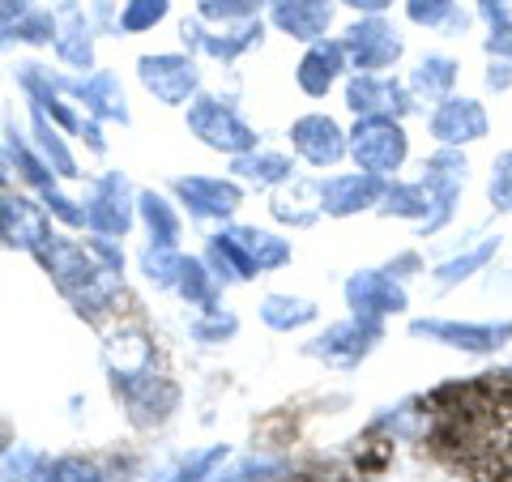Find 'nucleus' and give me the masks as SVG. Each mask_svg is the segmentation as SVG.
<instances>
[{"instance_id":"f257e3e1","label":"nucleus","mask_w":512,"mask_h":482,"mask_svg":"<svg viewBox=\"0 0 512 482\" xmlns=\"http://www.w3.org/2000/svg\"><path fill=\"white\" fill-rule=\"evenodd\" d=\"M39 265L47 269V278L60 286V295L69 299L82 316H103V312L116 308L120 273L103 269L86 244H77V239H69V235H52L47 248L39 252Z\"/></svg>"},{"instance_id":"f03ea898","label":"nucleus","mask_w":512,"mask_h":482,"mask_svg":"<svg viewBox=\"0 0 512 482\" xmlns=\"http://www.w3.org/2000/svg\"><path fill=\"white\" fill-rule=\"evenodd\" d=\"M346 154L355 158L359 171H372L380 180H389V175L402 171L406 158H410L406 124L393 120V116H363L346 133Z\"/></svg>"},{"instance_id":"7ed1b4c3","label":"nucleus","mask_w":512,"mask_h":482,"mask_svg":"<svg viewBox=\"0 0 512 482\" xmlns=\"http://www.w3.org/2000/svg\"><path fill=\"white\" fill-rule=\"evenodd\" d=\"M184 120H188V133L210 146L214 154H227L239 158L256 150V128L239 116V111L227 99H214V94H197L188 107H184Z\"/></svg>"},{"instance_id":"20e7f679","label":"nucleus","mask_w":512,"mask_h":482,"mask_svg":"<svg viewBox=\"0 0 512 482\" xmlns=\"http://www.w3.org/2000/svg\"><path fill=\"white\" fill-rule=\"evenodd\" d=\"M103 363H107V376H111V389L120 397L137 393L141 384H150L154 372V342L141 325H116L103 337Z\"/></svg>"},{"instance_id":"39448f33","label":"nucleus","mask_w":512,"mask_h":482,"mask_svg":"<svg viewBox=\"0 0 512 482\" xmlns=\"http://www.w3.org/2000/svg\"><path fill=\"white\" fill-rule=\"evenodd\" d=\"M466 180H470V163H466V154L461 150L440 146L423 163V180L419 184L427 188V197H431V222L423 227V235H440L448 222H453L457 201H461V192H466Z\"/></svg>"},{"instance_id":"423d86ee","label":"nucleus","mask_w":512,"mask_h":482,"mask_svg":"<svg viewBox=\"0 0 512 482\" xmlns=\"http://www.w3.org/2000/svg\"><path fill=\"white\" fill-rule=\"evenodd\" d=\"M414 337H427V342H440L448 350H461V355H495L512 342V320H414L410 325Z\"/></svg>"},{"instance_id":"0eeeda50","label":"nucleus","mask_w":512,"mask_h":482,"mask_svg":"<svg viewBox=\"0 0 512 482\" xmlns=\"http://www.w3.org/2000/svg\"><path fill=\"white\" fill-rule=\"evenodd\" d=\"M137 77L146 94L163 107H188L201 94V64L184 52H154L137 60Z\"/></svg>"},{"instance_id":"6e6552de","label":"nucleus","mask_w":512,"mask_h":482,"mask_svg":"<svg viewBox=\"0 0 512 482\" xmlns=\"http://www.w3.org/2000/svg\"><path fill=\"white\" fill-rule=\"evenodd\" d=\"M342 52H346L355 73H384L406 56V39L397 35L393 22H384L380 13H372V18H359V22L346 26Z\"/></svg>"},{"instance_id":"1a4fd4ad","label":"nucleus","mask_w":512,"mask_h":482,"mask_svg":"<svg viewBox=\"0 0 512 482\" xmlns=\"http://www.w3.org/2000/svg\"><path fill=\"white\" fill-rule=\"evenodd\" d=\"M82 205H86V227L94 235L124 239L128 231H133V222H137V192L120 171H103L99 180L90 184Z\"/></svg>"},{"instance_id":"9d476101","label":"nucleus","mask_w":512,"mask_h":482,"mask_svg":"<svg viewBox=\"0 0 512 482\" xmlns=\"http://www.w3.org/2000/svg\"><path fill=\"white\" fill-rule=\"evenodd\" d=\"M380 342H384V320L346 316L338 325H329L316 342H308V355L329 367H359Z\"/></svg>"},{"instance_id":"9b49d317","label":"nucleus","mask_w":512,"mask_h":482,"mask_svg":"<svg viewBox=\"0 0 512 482\" xmlns=\"http://www.w3.org/2000/svg\"><path fill=\"white\" fill-rule=\"evenodd\" d=\"M171 192L175 205L188 210V218L197 222H231L235 210L244 205V188H239V180H227V175H180Z\"/></svg>"},{"instance_id":"f8f14e48","label":"nucleus","mask_w":512,"mask_h":482,"mask_svg":"<svg viewBox=\"0 0 512 482\" xmlns=\"http://www.w3.org/2000/svg\"><path fill=\"white\" fill-rule=\"evenodd\" d=\"M52 235V214L43 210V201L26 197V192H0V244L39 256Z\"/></svg>"},{"instance_id":"ddd939ff","label":"nucleus","mask_w":512,"mask_h":482,"mask_svg":"<svg viewBox=\"0 0 512 482\" xmlns=\"http://www.w3.org/2000/svg\"><path fill=\"white\" fill-rule=\"evenodd\" d=\"M346 308L350 316H372V320H384V316H397L410 308V295H406V282L393 278L389 269H359L350 273L346 286Z\"/></svg>"},{"instance_id":"4468645a","label":"nucleus","mask_w":512,"mask_h":482,"mask_svg":"<svg viewBox=\"0 0 512 482\" xmlns=\"http://www.w3.org/2000/svg\"><path fill=\"white\" fill-rule=\"evenodd\" d=\"M431 137H436V146H448V150H461V146H474V141H483L491 133V116L487 107L478 99H466V94H448L431 107Z\"/></svg>"},{"instance_id":"2eb2a0df","label":"nucleus","mask_w":512,"mask_h":482,"mask_svg":"<svg viewBox=\"0 0 512 482\" xmlns=\"http://www.w3.org/2000/svg\"><path fill=\"white\" fill-rule=\"evenodd\" d=\"M346 107L355 116H393L402 120L414 107V94L406 82H397L389 73H350L346 77Z\"/></svg>"},{"instance_id":"dca6fc26","label":"nucleus","mask_w":512,"mask_h":482,"mask_svg":"<svg viewBox=\"0 0 512 482\" xmlns=\"http://www.w3.org/2000/svg\"><path fill=\"white\" fill-rule=\"evenodd\" d=\"M384 184H389V180H380V175H372V171L329 175V180H320V214L355 218V214L376 210L380 197H384Z\"/></svg>"},{"instance_id":"f3484780","label":"nucleus","mask_w":512,"mask_h":482,"mask_svg":"<svg viewBox=\"0 0 512 482\" xmlns=\"http://www.w3.org/2000/svg\"><path fill=\"white\" fill-rule=\"evenodd\" d=\"M291 150L303 158L308 167H338L346 158V128L325 116V111H308L291 124Z\"/></svg>"},{"instance_id":"a211bd4d","label":"nucleus","mask_w":512,"mask_h":482,"mask_svg":"<svg viewBox=\"0 0 512 482\" xmlns=\"http://www.w3.org/2000/svg\"><path fill=\"white\" fill-rule=\"evenodd\" d=\"M180 39L184 47H192L197 56H210V60H222L231 64L244 52H252L261 43V22L248 18V22H235V26H218V30H205L201 22H184L180 26Z\"/></svg>"},{"instance_id":"6ab92c4d","label":"nucleus","mask_w":512,"mask_h":482,"mask_svg":"<svg viewBox=\"0 0 512 482\" xmlns=\"http://www.w3.org/2000/svg\"><path fill=\"white\" fill-rule=\"evenodd\" d=\"M69 90V99L86 111L94 120H116V124H128V99H124V86L120 77L111 69H94L86 77H77V82H64Z\"/></svg>"},{"instance_id":"aec40b11","label":"nucleus","mask_w":512,"mask_h":482,"mask_svg":"<svg viewBox=\"0 0 512 482\" xmlns=\"http://www.w3.org/2000/svg\"><path fill=\"white\" fill-rule=\"evenodd\" d=\"M52 47L64 69H77V73H90L94 69V26L82 13L77 0H60L56 5V35Z\"/></svg>"},{"instance_id":"412c9836","label":"nucleus","mask_w":512,"mask_h":482,"mask_svg":"<svg viewBox=\"0 0 512 482\" xmlns=\"http://www.w3.org/2000/svg\"><path fill=\"white\" fill-rule=\"evenodd\" d=\"M346 73H350V60L342 52V39L308 43V52H303V60L295 64V82H299V90L308 94V99H325V94L338 86Z\"/></svg>"},{"instance_id":"4be33fe9","label":"nucleus","mask_w":512,"mask_h":482,"mask_svg":"<svg viewBox=\"0 0 512 482\" xmlns=\"http://www.w3.org/2000/svg\"><path fill=\"white\" fill-rule=\"evenodd\" d=\"M333 5L338 0H265L269 22L299 43L325 39V30L333 26Z\"/></svg>"},{"instance_id":"5701e85b","label":"nucleus","mask_w":512,"mask_h":482,"mask_svg":"<svg viewBox=\"0 0 512 482\" xmlns=\"http://www.w3.org/2000/svg\"><path fill=\"white\" fill-rule=\"evenodd\" d=\"M269 214H274L282 227L303 231V227H316L320 222V184L312 180H286L282 188H274V201H269Z\"/></svg>"},{"instance_id":"b1692460","label":"nucleus","mask_w":512,"mask_h":482,"mask_svg":"<svg viewBox=\"0 0 512 482\" xmlns=\"http://www.w3.org/2000/svg\"><path fill=\"white\" fill-rule=\"evenodd\" d=\"M231 180L239 184H252V188H282L286 180H295V158L291 154H282V150H248V154H239L231 158Z\"/></svg>"},{"instance_id":"393cba45","label":"nucleus","mask_w":512,"mask_h":482,"mask_svg":"<svg viewBox=\"0 0 512 482\" xmlns=\"http://www.w3.org/2000/svg\"><path fill=\"white\" fill-rule=\"evenodd\" d=\"M201 261L210 265V273L218 278V286H239V282H252V278H256L252 256H248L244 244L235 239V231H218V235L205 239Z\"/></svg>"},{"instance_id":"a878e982","label":"nucleus","mask_w":512,"mask_h":482,"mask_svg":"<svg viewBox=\"0 0 512 482\" xmlns=\"http://www.w3.org/2000/svg\"><path fill=\"white\" fill-rule=\"evenodd\" d=\"M457 69H461V64L453 56H444V52L423 56L419 69H410V77H406L414 103H440V99H448L453 86H457Z\"/></svg>"},{"instance_id":"bb28decb","label":"nucleus","mask_w":512,"mask_h":482,"mask_svg":"<svg viewBox=\"0 0 512 482\" xmlns=\"http://www.w3.org/2000/svg\"><path fill=\"white\" fill-rule=\"evenodd\" d=\"M69 133H60V128L47 120V116H39V111H30V146L39 150V158L47 167L56 171V180H77V158H73V150H69V141H64Z\"/></svg>"},{"instance_id":"cd10ccee","label":"nucleus","mask_w":512,"mask_h":482,"mask_svg":"<svg viewBox=\"0 0 512 482\" xmlns=\"http://www.w3.org/2000/svg\"><path fill=\"white\" fill-rule=\"evenodd\" d=\"M137 218H141V227H146L150 244H167V248L180 244L184 222H180V210H175V201H167L163 192H154V188L137 192Z\"/></svg>"},{"instance_id":"c85d7f7f","label":"nucleus","mask_w":512,"mask_h":482,"mask_svg":"<svg viewBox=\"0 0 512 482\" xmlns=\"http://www.w3.org/2000/svg\"><path fill=\"white\" fill-rule=\"evenodd\" d=\"M495 252H500V239L491 235V239H483V244H474V248L448 256V261H440L436 269H431V282H436V291H453V286L470 282L474 273H483V269L495 261Z\"/></svg>"},{"instance_id":"c756f323","label":"nucleus","mask_w":512,"mask_h":482,"mask_svg":"<svg viewBox=\"0 0 512 482\" xmlns=\"http://www.w3.org/2000/svg\"><path fill=\"white\" fill-rule=\"evenodd\" d=\"M261 320L274 333H299L320 320V308L303 295H265L261 299Z\"/></svg>"},{"instance_id":"7c9ffc66","label":"nucleus","mask_w":512,"mask_h":482,"mask_svg":"<svg viewBox=\"0 0 512 482\" xmlns=\"http://www.w3.org/2000/svg\"><path fill=\"white\" fill-rule=\"evenodd\" d=\"M231 231H235L239 244H244V252L252 256L256 273H274V269L291 265V256H295L291 239H282L274 231H261V227H231Z\"/></svg>"},{"instance_id":"2f4dec72","label":"nucleus","mask_w":512,"mask_h":482,"mask_svg":"<svg viewBox=\"0 0 512 482\" xmlns=\"http://www.w3.org/2000/svg\"><path fill=\"white\" fill-rule=\"evenodd\" d=\"M376 210L384 218H402V222H414V227H427L431 222V197H427V188L423 184H384V197Z\"/></svg>"},{"instance_id":"473e14b6","label":"nucleus","mask_w":512,"mask_h":482,"mask_svg":"<svg viewBox=\"0 0 512 482\" xmlns=\"http://www.w3.org/2000/svg\"><path fill=\"white\" fill-rule=\"evenodd\" d=\"M5 137H9V141H5V150H9V158H13V171H18L30 188L43 192V188L60 184V180H56V171L47 167L43 158H39V150L26 141V133H18V120H5Z\"/></svg>"},{"instance_id":"72a5a7b5","label":"nucleus","mask_w":512,"mask_h":482,"mask_svg":"<svg viewBox=\"0 0 512 482\" xmlns=\"http://www.w3.org/2000/svg\"><path fill=\"white\" fill-rule=\"evenodd\" d=\"M175 295H180L188 308H218V278L210 273V265L201 256H184L180 261V278H175Z\"/></svg>"},{"instance_id":"f704fd0d","label":"nucleus","mask_w":512,"mask_h":482,"mask_svg":"<svg viewBox=\"0 0 512 482\" xmlns=\"http://www.w3.org/2000/svg\"><path fill=\"white\" fill-rule=\"evenodd\" d=\"M180 261L184 252L180 248H167V244H146L137 256L141 273H146V282L154 291H175V278H180Z\"/></svg>"},{"instance_id":"c9c22d12","label":"nucleus","mask_w":512,"mask_h":482,"mask_svg":"<svg viewBox=\"0 0 512 482\" xmlns=\"http://www.w3.org/2000/svg\"><path fill=\"white\" fill-rule=\"evenodd\" d=\"M30 482H107V474L99 461H86V457H52V461L43 457Z\"/></svg>"},{"instance_id":"e433bc0d","label":"nucleus","mask_w":512,"mask_h":482,"mask_svg":"<svg viewBox=\"0 0 512 482\" xmlns=\"http://www.w3.org/2000/svg\"><path fill=\"white\" fill-rule=\"evenodd\" d=\"M222 461H227V444L197 448V453H188L184 461H175L171 470H167L163 478H158V482H210Z\"/></svg>"},{"instance_id":"4c0bfd02","label":"nucleus","mask_w":512,"mask_h":482,"mask_svg":"<svg viewBox=\"0 0 512 482\" xmlns=\"http://www.w3.org/2000/svg\"><path fill=\"white\" fill-rule=\"evenodd\" d=\"M167 13H171V0H124L116 30H124V35H146V30L167 22Z\"/></svg>"},{"instance_id":"58836bf2","label":"nucleus","mask_w":512,"mask_h":482,"mask_svg":"<svg viewBox=\"0 0 512 482\" xmlns=\"http://www.w3.org/2000/svg\"><path fill=\"white\" fill-rule=\"evenodd\" d=\"M265 0H197V18L210 26H235L261 13Z\"/></svg>"},{"instance_id":"ea45409f","label":"nucleus","mask_w":512,"mask_h":482,"mask_svg":"<svg viewBox=\"0 0 512 482\" xmlns=\"http://www.w3.org/2000/svg\"><path fill=\"white\" fill-rule=\"evenodd\" d=\"M239 333V320L231 312H222V308H205L197 320H192V337L205 346H218V342H231V337Z\"/></svg>"},{"instance_id":"a19ab883","label":"nucleus","mask_w":512,"mask_h":482,"mask_svg":"<svg viewBox=\"0 0 512 482\" xmlns=\"http://www.w3.org/2000/svg\"><path fill=\"white\" fill-rule=\"evenodd\" d=\"M487 201H491V210L512 214V150H504V154H500V158H495V163H491Z\"/></svg>"},{"instance_id":"79ce46f5","label":"nucleus","mask_w":512,"mask_h":482,"mask_svg":"<svg viewBox=\"0 0 512 482\" xmlns=\"http://www.w3.org/2000/svg\"><path fill=\"white\" fill-rule=\"evenodd\" d=\"M39 201H43V210H47V214L64 222V227H86V205H82V201H73L60 184L43 188V192H39Z\"/></svg>"},{"instance_id":"37998d69","label":"nucleus","mask_w":512,"mask_h":482,"mask_svg":"<svg viewBox=\"0 0 512 482\" xmlns=\"http://www.w3.org/2000/svg\"><path fill=\"white\" fill-rule=\"evenodd\" d=\"M453 13H457V0H406V18L427 30H444Z\"/></svg>"},{"instance_id":"c03bdc74","label":"nucleus","mask_w":512,"mask_h":482,"mask_svg":"<svg viewBox=\"0 0 512 482\" xmlns=\"http://www.w3.org/2000/svg\"><path fill=\"white\" fill-rule=\"evenodd\" d=\"M39 461L43 457L30 453V448H5V457H0V482H30Z\"/></svg>"},{"instance_id":"a18cd8bd","label":"nucleus","mask_w":512,"mask_h":482,"mask_svg":"<svg viewBox=\"0 0 512 482\" xmlns=\"http://www.w3.org/2000/svg\"><path fill=\"white\" fill-rule=\"evenodd\" d=\"M86 248L94 252V261H99L103 269H111V273H120V278H124V248H120V239H111V235H94V231H90Z\"/></svg>"},{"instance_id":"49530a36","label":"nucleus","mask_w":512,"mask_h":482,"mask_svg":"<svg viewBox=\"0 0 512 482\" xmlns=\"http://www.w3.org/2000/svg\"><path fill=\"white\" fill-rule=\"evenodd\" d=\"M30 9V0H0V43H18L13 39V22Z\"/></svg>"},{"instance_id":"de8ad7c7","label":"nucleus","mask_w":512,"mask_h":482,"mask_svg":"<svg viewBox=\"0 0 512 482\" xmlns=\"http://www.w3.org/2000/svg\"><path fill=\"white\" fill-rule=\"evenodd\" d=\"M478 13L491 22V30L512 26V0H478Z\"/></svg>"},{"instance_id":"09e8293b","label":"nucleus","mask_w":512,"mask_h":482,"mask_svg":"<svg viewBox=\"0 0 512 482\" xmlns=\"http://www.w3.org/2000/svg\"><path fill=\"white\" fill-rule=\"evenodd\" d=\"M487 52H491L495 60H508V64H512V26L491 30V35H487Z\"/></svg>"},{"instance_id":"8fccbe9b","label":"nucleus","mask_w":512,"mask_h":482,"mask_svg":"<svg viewBox=\"0 0 512 482\" xmlns=\"http://www.w3.org/2000/svg\"><path fill=\"white\" fill-rule=\"evenodd\" d=\"M487 86L491 90H508L512 86V64L508 60H495L491 56V64H487Z\"/></svg>"},{"instance_id":"3c124183","label":"nucleus","mask_w":512,"mask_h":482,"mask_svg":"<svg viewBox=\"0 0 512 482\" xmlns=\"http://www.w3.org/2000/svg\"><path fill=\"white\" fill-rule=\"evenodd\" d=\"M342 5H350L355 13H363V18H372V13L393 9V0H342Z\"/></svg>"},{"instance_id":"603ef678","label":"nucleus","mask_w":512,"mask_h":482,"mask_svg":"<svg viewBox=\"0 0 512 482\" xmlns=\"http://www.w3.org/2000/svg\"><path fill=\"white\" fill-rule=\"evenodd\" d=\"M9 184H13V158L9 150H0V192H9Z\"/></svg>"},{"instance_id":"864d4df0","label":"nucleus","mask_w":512,"mask_h":482,"mask_svg":"<svg viewBox=\"0 0 512 482\" xmlns=\"http://www.w3.org/2000/svg\"><path fill=\"white\" fill-rule=\"evenodd\" d=\"M5 448H9V444H5V436H0V457H5Z\"/></svg>"},{"instance_id":"5fc2aeb1","label":"nucleus","mask_w":512,"mask_h":482,"mask_svg":"<svg viewBox=\"0 0 512 482\" xmlns=\"http://www.w3.org/2000/svg\"><path fill=\"white\" fill-rule=\"evenodd\" d=\"M504 376H512V367H508V372H504Z\"/></svg>"}]
</instances>
